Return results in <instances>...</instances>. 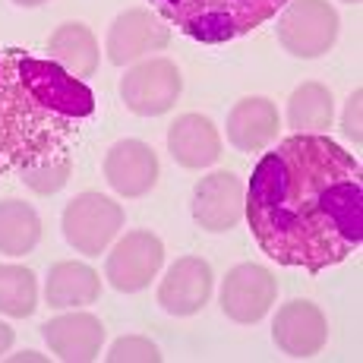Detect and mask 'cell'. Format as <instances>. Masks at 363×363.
<instances>
[{"label":"cell","instance_id":"obj_1","mask_svg":"<svg viewBox=\"0 0 363 363\" xmlns=\"http://www.w3.org/2000/svg\"><path fill=\"white\" fill-rule=\"evenodd\" d=\"M243 215L269 259L319 275L363 243V167L323 133H294L253 167Z\"/></svg>","mask_w":363,"mask_h":363},{"label":"cell","instance_id":"obj_2","mask_svg":"<svg viewBox=\"0 0 363 363\" xmlns=\"http://www.w3.org/2000/svg\"><path fill=\"white\" fill-rule=\"evenodd\" d=\"M95 114V92L54 60L6 48L0 54V177L69 152Z\"/></svg>","mask_w":363,"mask_h":363},{"label":"cell","instance_id":"obj_3","mask_svg":"<svg viewBox=\"0 0 363 363\" xmlns=\"http://www.w3.org/2000/svg\"><path fill=\"white\" fill-rule=\"evenodd\" d=\"M288 0H152L155 13L186 38L221 45L259 29Z\"/></svg>","mask_w":363,"mask_h":363},{"label":"cell","instance_id":"obj_4","mask_svg":"<svg viewBox=\"0 0 363 363\" xmlns=\"http://www.w3.org/2000/svg\"><path fill=\"white\" fill-rule=\"evenodd\" d=\"M123 221H127V215H123L121 202L89 190V193H79L73 202H67L60 225H64V237L69 247L76 253L95 259L121 234Z\"/></svg>","mask_w":363,"mask_h":363},{"label":"cell","instance_id":"obj_5","mask_svg":"<svg viewBox=\"0 0 363 363\" xmlns=\"http://www.w3.org/2000/svg\"><path fill=\"white\" fill-rule=\"evenodd\" d=\"M338 23L341 19L329 0H288L278 16V41L291 57H323L338 38Z\"/></svg>","mask_w":363,"mask_h":363},{"label":"cell","instance_id":"obj_6","mask_svg":"<svg viewBox=\"0 0 363 363\" xmlns=\"http://www.w3.org/2000/svg\"><path fill=\"white\" fill-rule=\"evenodd\" d=\"M180 92H184V76L167 57L136 60L121 79V99L139 117L167 114L177 104Z\"/></svg>","mask_w":363,"mask_h":363},{"label":"cell","instance_id":"obj_7","mask_svg":"<svg viewBox=\"0 0 363 363\" xmlns=\"http://www.w3.org/2000/svg\"><path fill=\"white\" fill-rule=\"evenodd\" d=\"M164 265V243L152 231H130L114 243L104 262V278L121 294H136L149 288Z\"/></svg>","mask_w":363,"mask_h":363},{"label":"cell","instance_id":"obj_8","mask_svg":"<svg viewBox=\"0 0 363 363\" xmlns=\"http://www.w3.org/2000/svg\"><path fill=\"white\" fill-rule=\"evenodd\" d=\"M278 300V278L265 265L240 262L225 275L221 284V313L231 323L253 325L259 323Z\"/></svg>","mask_w":363,"mask_h":363},{"label":"cell","instance_id":"obj_9","mask_svg":"<svg viewBox=\"0 0 363 363\" xmlns=\"http://www.w3.org/2000/svg\"><path fill=\"white\" fill-rule=\"evenodd\" d=\"M167 41H171V26H164V19L158 13L136 6V10L121 13L111 23L104 51H108V60L114 67H127L143 60L145 54L167 48Z\"/></svg>","mask_w":363,"mask_h":363},{"label":"cell","instance_id":"obj_10","mask_svg":"<svg viewBox=\"0 0 363 363\" xmlns=\"http://www.w3.org/2000/svg\"><path fill=\"white\" fill-rule=\"evenodd\" d=\"M243 180L234 171H215L193 190V221L208 234H225L243 218Z\"/></svg>","mask_w":363,"mask_h":363},{"label":"cell","instance_id":"obj_11","mask_svg":"<svg viewBox=\"0 0 363 363\" xmlns=\"http://www.w3.org/2000/svg\"><path fill=\"white\" fill-rule=\"evenodd\" d=\"M272 341L281 354L294 360H310L329 341V323L325 313L313 300H291L278 310L272 323Z\"/></svg>","mask_w":363,"mask_h":363},{"label":"cell","instance_id":"obj_12","mask_svg":"<svg viewBox=\"0 0 363 363\" xmlns=\"http://www.w3.org/2000/svg\"><path fill=\"white\" fill-rule=\"evenodd\" d=\"M158 155L143 139H121L104 155V180L123 199H139L158 184Z\"/></svg>","mask_w":363,"mask_h":363},{"label":"cell","instance_id":"obj_13","mask_svg":"<svg viewBox=\"0 0 363 363\" xmlns=\"http://www.w3.org/2000/svg\"><path fill=\"white\" fill-rule=\"evenodd\" d=\"M212 265L202 256H184L158 284V306L171 316H193L212 297Z\"/></svg>","mask_w":363,"mask_h":363},{"label":"cell","instance_id":"obj_14","mask_svg":"<svg viewBox=\"0 0 363 363\" xmlns=\"http://www.w3.org/2000/svg\"><path fill=\"white\" fill-rule=\"evenodd\" d=\"M45 345L57 360L67 363H89L101 354L104 345V323L92 313H64L41 325Z\"/></svg>","mask_w":363,"mask_h":363},{"label":"cell","instance_id":"obj_15","mask_svg":"<svg viewBox=\"0 0 363 363\" xmlns=\"http://www.w3.org/2000/svg\"><path fill=\"white\" fill-rule=\"evenodd\" d=\"M167 152L186 171H202L218 162L221 155L218 127L202 114H180L167 127Z\"/></svg>","mask_w":363,"mask_h":363},{"label":"cell","instance_id":"obj_16","mask_svg":"<svg viewBox=\"0 0 363 363\" xmlns=\"http://www.w3.org/2000/svg\"><path fill=\"white\" fill-rule=\"evenodd\" d=\"M278 108L262 95L240 99L228 111V143L240 152H262L278 139Z\"/></svg>","mask_w":363,"mask_h":363},{"label":"cell","instance_id":"obj_17","mask_svg":"<svg viewBox=\"0 0 363 363\" xmlns=\"http://www.w3.org/2000/svg\"><path fill=\"white\" fill-rule=\"evenodd\" d=\"M48 306L54 310H79V306H92L101 297V275L86 262H57L51 265L45 281Z\"/></svg>","mask_w":363,"mask_h":363},{"label":"cell","instance_id":"obj_18","mask_svg":"<svg viewBox=\"0 0 363 363\" xmlns=\"http://www.w3.org/2000/svg\"><path fill=\"white\" fill-rule=\"evenodd\" d=\"M48 54L54 64H60L69 76L76 79H86V76H95L99 69V38L89 26L82 23H64L51 32L48 38Z\"/></svg>","mask_w":363,"mask_h":363},{"label":"cell","instance_id":"obj_19","mask_svg":"<svg viewBox=\"0 0 363 363\" xmlns=\"http://www.w3.org/2000/svg\"><path fill=\"white\" fill-rule=\"evenodd\" d=\"M41 240V218L38 212L23 199L0 202V253L4 256H26Z\"/></svg>","mask_w":363,"mask_h":363},{"label":"cell","instance_id":"obj_20","mask_svg":"<svg viewBox=\"0 0 363 363\" xmlns=\"http://www.w3.org/2000/svg\"><path fill=\"white\" fill-rule=\"evenodd\" d=\"M335 104L332 92L323 82H303L288 99V123L297 133H323L332 127Z\"/></svg>","mask_w":363,"mask_h":363},{"label":"cell","instance_id":"obj_21","mask_svg":"<svg viewBox=\"0 0 363 363\" xmlns=\"http://www.w3.org/2000/svg\"><path fill=\"white\" fill-rule=\"evenodd\" d=\"M38 306V281L26 265H0V313L10 319H26Z\"/></svg>","mask_w":363,"mask_h":363},{"label":"cell","instance_id":"obj_22","mask_svg":"<svg viewBox=\"0 0 363 363\" xmlns=\"http://www.w3.org/2000/svg\"><path fill=\"white\" fill-rule=\"evenodd\" d=\"M69 174H73V152H60V155L41 158V162L23 167L19 180L38 196H54V193H60L67 186Z\"/></svg>","mask_w":363,"mask_h":363},{"label":"cell","instance_id":"obj_23","mask_svg":"<svg viewBox=\"0 0 363 363\" xmlns=\"http://www.w3.org/2000/svg\"><path fill=\"white\" fill-rule=\"evenodd\" d=\"M104 357H108V363H158L162 351L143 335H123L111 345V351Z\"/></svg>","mask_w":363,"mask_h":363},{"label":"cell","instance_id":"obj_24","mask_svg":"<svg viewBox=\"0 0 363 363\" xmlns=\"http://www.w3.org/2000/svg\"><path fill=\"white\" fill-rule=\"evenodd\" d=\"M360 101H363V92L360 89H354V95L347 99V108H345V121H341V130H345V136L354 139V145H360Z\"/></svg>","mask_w":363,"mask_h":363},{"label":"cell","instance_id":"obj_25","mask_svg":"<svg viewBox=\"0 0 363 363\" xmlns=\"http://www.w3.org/2000/svg\"><path fill=\"white\" fill-rule=\"evenodd\" d=\"M13 338H16V335H13L10 325H6V323H0V357H4V354L13 347Z\"/></svg>","mask_w":363,"mask_h":363},{"label":"cell","instance_id":"obj_26","mask_svg":"<svg viewBox=\"0 0 363 363\" xmlns=\"http://www.w3.org/2000/svg\"><path fill=\"white\" fill-rule=\"evenodd\" d=\"M10 360L13 363H23V360H45V357H41V354H35V351H23V354H13Z\"/></svg>","mask_w":363,"mask_h":363},{"label":"cell","instance_id":"obj_27","mask_svg":"<svg viewBox=\"0 0 363 363\" xmlns=\"http://www.w3.org/2000/svg\"><path fill=\"white\" fill-rule=\"evenodd\" d=\"M16 6H41V4H48V0H13Z\"/></svg>","mask_w":363,"mask_h":363},{"label":"cell","instance_id":"obj_28","mask_svg":"<svg viewBox=\"0 0 363 363\" xmlns=\"http://www.w3.org/2000/svg\"><path fill=\"white\" fill-rule=\"evenodd\" d=\"M345 4H360V0H345Z\"/></svg>","mask_w":363,"mask_h":363}]
</instances>
